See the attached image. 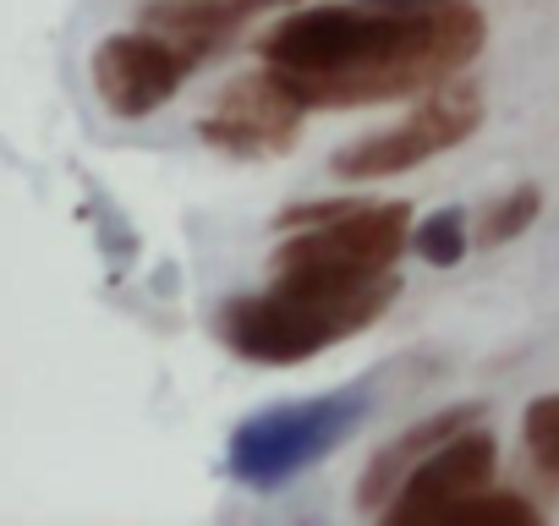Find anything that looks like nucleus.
Instances as JSON below:
<instances>
[{
  "instance_id": "6e6552de",
  "label": "nucleus",
  "mask_w": 559,
  "mask_h": 526,
  "mask_svg": "<svg viewBox=\"0 0 559 526\" xmlns=\"http://www.w3.org/2000/svg\"><path fill=\"white\" fill-rule=\"evenodd\" d=\"M493 466H499V444H493V433H488L483 422H472V428H461L455 439H444V444L401 482V493L390 499L384 521H395V526L444 521L450 504H461V499H472L477 488L493 482Z\"/></svg>"
},
{
  "instance_id": "39448f33",
  "label": "nucleus",
  "mask_w": 559,
  "mask_h": 526,
  "mask_svg": "<svg viewBox=\"0 0 559 526\" xmlns=\"http://www.w3.org/2000/svg\"><path fill=\"white\" fill-rule=\"evenodd\" d=\"M488 116V99H483V83H472L466 72L428 88L406 121L373 132V138H357L346 148H335L330 170L341 181H384V176H401V170H417L450 148H461Z\"/></svg>"
},
{
  "instance_id": "9d476101",
  "label": "nucleus",
  "mask_w": 559,
  "mask_h": 526,
  "mask_svg": "<svg viewBox=\"0 0 559 526\" xmlns=\"http://www.w3.org/2000/svg\"><path fill=\"white\" fill-rule=\"evenodd\" d=\"M258 7H263V0H176V7H154L148 12V28H159V34L214 56Z\"/></svg>"
},
{
  "instance_id": "f8f14e48",
  "label": "nucleus",
  "mask_w": 559,
  "mask_h": 526,
  "mask_svg": "<svg viewBox=\"0 0 559 526\" xmlns=\"http://www.w3.org/2000/svg\"><path fill=\"white\" fill-rule=\"evenodd\" d=\"M537 521V504L526 493H504V488H477L472 499L450 504L444 526H532Z\"/></svg>"
},
{
  "instance_id": "4468645a",
  "label": "nucleus",
  "mask_w": 559,
  "mask_h": 526,
  "mask_svg": "<svg viewBox=\"0 0 559 526\" xmlns=\"http://www.w3.org/2000/svg\"><path fill=\"white\" fill-rule=\"evenodd\" d=\"M521 444H526L532 466L559 482V390H554V395H537V401L521 411Z\"/></svg>"
},
{
  "instance_id": "f257e3e1",
  "label": "nucleus",
  "mask_w": 559,
  "mask_h": 526,
  "mask_svg": "<svg viewBox=\"0 0 559 526\" xmlns=\"http://www.w3.org/2000/svg\"><path fill=\"white\" fill-rule=\"evenodd\" d=\"M488 45L477 0H357L280 17L258 56L308 110H368L423 99L461 77Z\"/></svg>"
},
{
  "instance_id": "f03ea898",
  "label": "nucleus",
  "mask_w": 559,
  "mask_h": 526,
  "mask_svg": "<svg viewBox=\"0 0 559 526\" xmlns=\"http://www.w3.org/2000/svg\"><path fill=\"white\" fill-rule=\"evenodd\" d=\"M401 297V275L362 280V286H286L230 297L214 313V335L225 351L258 368H297L324 357L330 346L373 330Z\"/></svg>"
},
{
  "instance_id": "ddd939ff",
  "label": "nucleus",
  "mask_w": 559,
  "mask_h": 526,
  "mask_svg": "<svg viewBox=\"0 0 559 526\" xmlns=\"http://www.w3.org/2000/svg\"><path fill=\"white\" fill-rule=\"evenodd\" d=\"M477 236L466 230V208H439V214H428L417 230H412V247H417V258L423 263H433V270H455V263L466 258V247H472Z\"/></svg>"
},
{
  "instance_id": "9b49d317",
  "label": "nucleus",
  "mask_w": 559,
  "mask_h": 526,
  "mask_svg": "<svg viewBox=\"0 0 559 526\" xmlns=\"http://www.w3.org/2000/svg\"><path fill=\"white\" fill-rule=\"evenodd\" d=\"M537 214H543V187L521 181V187L499 192L493 203H483V214H477V230H472V236H477V247H504V241L526 236Z\"/></svg>"
},
{
  "instance_id": "7ed1b4c3",
  "label": "nucleus",
  "mask_w": 559,
  "mask_h": 526,
  "mask_svg": "<svg viewBox=\"0 0 559 526\" xmlns=\"http://www.w3.org/2000/svg\"><path fill=\"white\" fill-rule=\"evenodd\" d=\"M292 230L274 247L269 270L286 286H362L395 275V258L412 241V203H368V198H330L297 203L274 214Z\"/></svg>"
},
{
  "instance_id": "20e7f679",
  "label": "nucleus",
  "mask_w": 559,
  "mask_h": 526,
  "mask_svg": "<svg viewBox=\"0 0 559 526\" xmlns=\"http://www.w3.org/2000/svg\"><path fill=\"white\" fill-rule=\"evenodd\" d=\"M373 411L368 384L357 390H330L313 401H292V406H269L247 422H236L230 444H225V471L247 488H286L297 471L319 466L324 455H335L362 417Z\"/></svg>"
},
{
  "instance_id": "0eeeda50",
  "label": "nucleus",
  "mask_w": 559,
  "mask_h": 526,
  "mask_svg": "<svg viewBox=\"0 0 559 526\" xmlns=\"http://www.w3.org/2000/svg\"><path fill=\"white\" fill-rule=\"evenodd\" d=\"M302 116H308V105L286 88V77L274 67H263V72L230 77L219 88L214 110L198 121V132L209 148H219L230 159H280L297 148Z\"/></svg>"
},
{
  "instance_id": "1a4fd4ad",
  "label": "nucleus",
  "mask_w": 559,
  "mask_h": 526,
  "mask_svg": "<svg viewBox=\"0 0 559 526\" xmlns=\"http://www.w3.org/2000/svg\"><path fill=\"white\" fill-rule=\"evenodd\" d=\"M472 422H483V406L477 401H461V406H444V411H433V417H423V422H412L406 433H395L390 444H379L373 450V461L362 466V482H357V510L362 515H384L390 510V499L401 493V482L444 444V439H455L461 428H472Z\"/></svg>"
},
{
  "instance_id": "423d86ee",
  "label": "nucleus",
  "mask_w": 559,
  "mask_h": 526,
  "mask_svg": "<svg viewBox=\"0 0 559 526\" xmlns=\"http://www.w3.org/2000/svg\"><path fill=\"white\" fill-rule=\"evenodd\" d=\"M203 61H209L203 50H192L159 28L154 34H110L94 50V94L110 116L143 121L159 105H170Z\"/></svg>"
}]
</instances>
